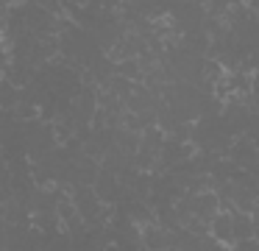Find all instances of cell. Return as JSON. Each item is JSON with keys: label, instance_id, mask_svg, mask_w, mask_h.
Here are the masks:
<instances>
[{"label": "cell", "instance_id": "1", "mask_svg": "<svg viewBox=\"0 0 259 251\" xmlns=\"http://www.w3.org/2000/svg\"><path fill=\"white\" fill-rule=\"evenodd\" d=\"M14 117H17L20 123H31L39 117V109H36V103H31V100H23V103L14 106Z\"/></svg>", "mask_w": 259, "mask_h": 251}, {"label": "cell", "instance_id": "3", "mask_svg": "<svg viewBox=\"0 0 259 251\" xmlns=\"http://www.w3.org/2000/svg\"><path fill=\"white\" fill-rule=\"evenodd\" d=\"M0 6H3V0H0Z\"/></svg>", "mask_w": 259, "mask_h": 251}, {"label": "cell", "instance_id": "2", "mask_svg": "<svg viewBox=\"0 0 259 251\" xmlns=\"http://www.w3.org/2000/svg\"><path fill=\"white\" fill-rule=\"evenodd\" d=\"M9 64H12V53H6V50L0 48V73L6 70V67H9Z\"/></svg>", "mask_w": 259, "mask_h": 251}]
</instances>
